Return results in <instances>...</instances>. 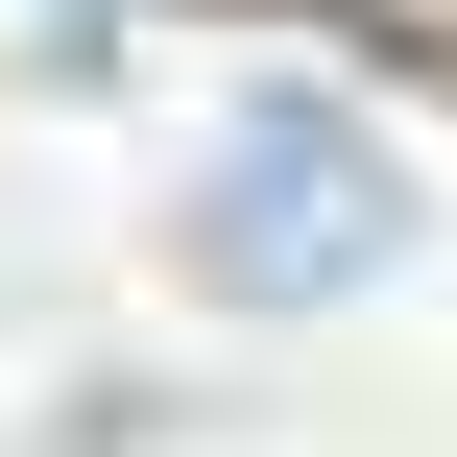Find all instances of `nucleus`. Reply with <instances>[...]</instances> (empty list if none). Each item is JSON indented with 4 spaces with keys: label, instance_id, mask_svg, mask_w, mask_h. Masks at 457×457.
<instances>
[{
    "label": "nucleus",
    "instance_id": "1",
    "mask_svg": "<svg viewBox=\"0 0 457 457\" xmlns=\"http://www.w3.org/2000/svg\"><path fill=\"white\" fill-rule=\"evenodd\" d=\"M217 265H241V289H386V265H410V169H386L361 120L265 96V120L217 145Z\"/></svg>",
    "mask_w": 457,
    "mask_h": 457
}]
</instances>
